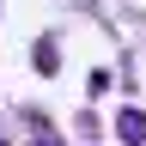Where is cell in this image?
Returning <instances> with one entry per match:
<instances>
[{"label":"cell","mask_w":146,"mask_h":146,"mask_svg":"<svg viewBox=\"0 0 146 146\" xmlns=\"http://www.w3.org/2000/svg\"><path fill=\"white\" fill-rule=\"evenodd\" d=\"M116 134H122L128 146H140V140H146V116H140V110H122V122H116Z\"/></svg>","instance_id":"cell-1"}]
</instances>
